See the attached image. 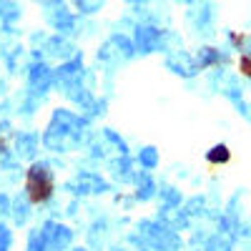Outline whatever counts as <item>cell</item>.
<instances>
[{
  "label": "cell",
  "mask_w": 251,
  "mask_h": 251,
  "mask_svg": "<svg viewBox=\"0 0 251 251\" xmlns=\"http://www.w3.org/2000/svg\"><path fill=\"white\" fill-rule=\"evenodd\" d=\"M55 191V181L48 166H30L25 171V194L30 199V203H46Z\"/></svg>",
  "instance_id": "1"
},
{
  "label": "cell",
  "mask_w": 251,
  "mask_h": 251,
  "mask_svg": "<svg viewBox=\"0 0 251 251\" xmlns=\"http://www.w3.org/2000/svg\"><path fill=\"white\" fill-rule=\"evenodd\" d=\"M208 161H211V163L228 161V149H226V146H216V149H214V153H208Z\"/></svg>",
  "instance_id": "2"
},
{
  "label": "cell",
  "mask_w": 251,
  "mask_h": 251,
  "mask_svg": "<svg viewBox=\"0 0 251 251\" xmlns=\"http://www.w3.org/2000/svg\"><path fill=\"white\" fill-rule=\"evenodd\" d=\"M239 68H241V73H244L246 78L251 75V66H249V53H244V55H241V60H239Z\"/></svg>",
  "instance_id": "3"
}]
</instances>
